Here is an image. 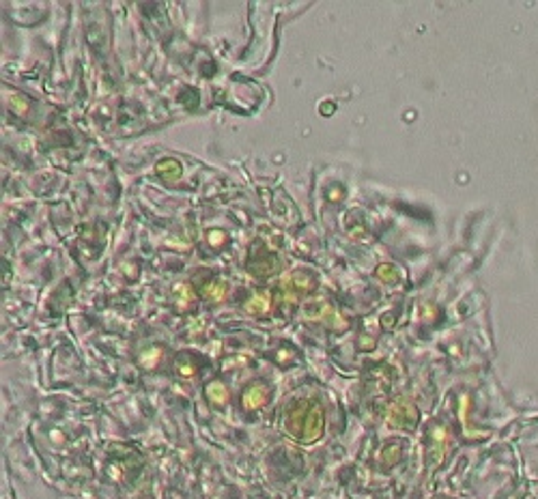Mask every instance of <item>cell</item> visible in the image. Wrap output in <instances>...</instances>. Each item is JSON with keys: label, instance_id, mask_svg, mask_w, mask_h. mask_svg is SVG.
<instances>
[{"label": "cell", "instance_id": "cell-1", "mask_svg": "<svg viewBox=\"0 0 538 499\" xmlns=\"http://www.w3.org/2000/svg\"><path fill=\"white\" fill-rule=\"evenodd\" d=\"M263 401H265V389H263V387H252L250 392L245 394V398H243L245 407H259Z\"/></svg>", "mask_w": 538, "mask_h": 499}]
</instances>
